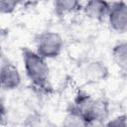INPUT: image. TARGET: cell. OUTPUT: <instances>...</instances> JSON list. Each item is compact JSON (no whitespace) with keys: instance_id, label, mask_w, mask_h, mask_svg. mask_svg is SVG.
Returning <instances> with one entry per match:
<instances>
[{"instance_id":"obj_3","label":"cell","mask_w":127,"mask_h":127,"mask_svg":"<svg viewBox=\"0 0 127 127\" xmlns=\"http://www.w3.org/2000/svg\"><path fill=\"white\" fill-rule=\"evenodd\" d=\"M36 52L45 59L58 58L64 48V40L62 36L53 31H46L39 34L36 39Z\"/></svg>"},{"instance_id":"obj_12","label":"cell","mask_w":127,"mask_h":127,"mask_svg":"<svg viewBox=\"0 0 127 127\" xmlns=\"http://www.w3.org/2000/svg\"><path fill=\"white\" fill-rule=\"evenodd\" d=\"M18 1H19V2L21 3V2H22V1H24V0H18Z\"/></svg>"},{"instance_id":"obj_7","label":"cell","mask_w":127,"mask_h":127,"mask_svg":"<svg viewBox=\"0 0 127 127\" xmlns=\"http://www.w3.org/2000/svg\"><path fill=\"white\" fill-rule=\"evenodd\" d=\"M84 75L87 80L91 82H99L106 80L109 76V69L107 65L101 61H92L84 67Z\"/></svg>"},{"instance_id":"obj_13","label":"cell","mask_w":127,"mask_h":127,"mask_svg":"<svg viewBox=\"0 0 127 127\" xmlns=\"http://www.w3.org/2000/svg\"><path fill=\"white\" fill-rule=\"evenodd\" d=\"M53 1H54V0H53Z\"/></svg>"},{"instance_id":"obj_6","label":"cell","mask_w":127,"mask_h":127,"mask_svg":"<svg viewBox=\"0 0 127 127\" xmlns=\"http://www.w3.org/2000/svg\"><path fill=\"white\" fill-rule=\"evenodd\" d=\"M111 3L108 0H87L82 6L84 15L94 21L102 22L107 20Z\"/></svg>"},{"instance_id":"obj_4","label":"cell","mask_w":127,"mask_h":127,"mask_svg":"<svg viewBox=\"0 0 127 127\" xmlns=\"http://www.w3.org/2000/svg\"><path fill=\"white\" fill-rule=\"evenodd\" d=\"M107 22L111 30L114 32H127V2L123 0L112 2Z\"/></svg>"},{"instance_id":"obj_8","label":"cell","mask_w":127,"mask_h":127,"mask_svg":"<svg viewBox=\"0 0 127 127\" xmlns=\"http://www.w3.org/2000/svg\"><path fill=\"white\" fill-rule=\"evenodd\" d=\"M82 10L79 0H54V11L59 17L67 16Z\"/></svg>"},{"instance_id":"obj_9","label":"cell","mask_w":127,"mask_h":127,"mask_svg":"<svg viewBox=\"0 0 127 127\" xmlns=\"http://www.w3.org/2000/svg\"><path fill=\"white\" fill-rule=\"evenodd\" d=\"M112 59L115 64L127 71V42H120L112 48Z\"/></svg>"},{"instance_id":"obj_2","label":"cell","mask_w":127,"mask_h":127,"mask_svg":"<svg viewBox=\"0 0 127 127\" xmlns=\"http://www.w3.org/2000/svg\"><path fill=\"white\" fill-rule=\"evenodd\" d=\"M22 61L26 75L32 84L42 91L47 90L50 77V67L47 59L36 51L24 48L22 50Z\"/></svg>"},{"instance_id":"obj_1","label":"cell","mask_w":127,"mask_h":127,"mask_svg":"<svg viewBox=\"0 0 127 127\" xmlns=\"http://www.w3.org/2000/svg\"><path fill=\"white\" fill-rule=\"evenodd\" d=\"M68 110L76 113L85 125L108 120L109 104L103 98H93L84 90H78Z\"/></svg>"},{"instance_id":"obj_11","label":"cell","mask_w":127,"mask_h":127,"mask_svg":"<svg viewBox=\"0 0 127 127\" xmlns=\"http://www.w3.org/2000/svg\"><path fill=\"white\" fill-rule=\"evenodd\" d=\"M107 126H126L127 125V116L122 114L118 115L112 119H109L108 122L105 123Z\"/></svg>"},{"instance_id":"obj_5","label":"cell","mask_w":127,"mask_h":127,"mask_svg":"<svg viewBox=\"0 0 127 127\" xmlns=\"http://www.w3.org/2000/svg\"><path fill=\"white\" fill-rule=\"evenodd\" d=\"M22 81L18 67L10 63L2 61L1 64V87L4 90H13L20 86Z\"/></svg>"},{"instance_id":"obj_10","label":"cell","mask_w":127,"mask_h":127,"mask_svg":"<svg viewBox=\"0 0 127 127\" xmlns=\"http://www.w3.org/2000/svg\"><path fill=\"white\" fill-rule=\"evenodd\" d=\"M20 2L18 0H0V10L2 14L13 13Z\"/></svg>"}]
</instances>
